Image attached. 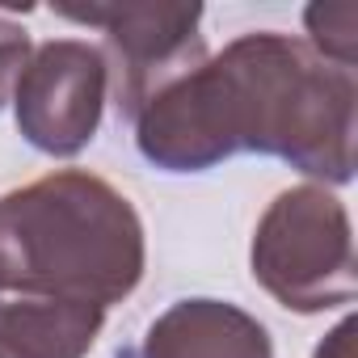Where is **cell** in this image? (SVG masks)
I'll return each mask as SVG.
<instances>
[{"label": "cell", "mask_w": 358, "mask_h": 358, "mask_svg": "<svg viewBox=\"0 0 358 358\" xmlns=\"http://www.w3.org/2000/svg\"><path fill=\"white\" fill-rule=\"evenodd\" d=\"M312 358H354V316H345L320 345Z\"/></svg>", "instance_id": "10"}, {"label": "cell", "mask_w": 358, "mask_h": 358, "mask_svg": "<svg viewBox=\"0 0 358 358\" xmlns=\"http://www.w3.org/2000/svg\"><path fill=\"white\" fill-rule=\"evenodd\" d=\"M303 26H308L303 43L320 59L354 72L358 64V5L354 0H324V5L303 9Z\"/></svg>", "instance_id": "8"}, {"label": "cell", "mask_w": 358, "mask_h": 358, "mask_svg": "<svg viewBox=\"0 0 358 358\" xmlns=\"http://www.w3.org/2000/svg\"><path fill=\"white\" fill-rule=\"evenodd\" d=\"M101 324V308L0 295V358H85Z\"/></svg>", "instance_id": "7"}, {"label": "cell", "mask_w": 358, "mask_h": 358, "mask_svg": "<svg viewBox=\"0 0 358 358\" xmlns=\"http://www.w3.org/2000/svg\"><path fill=\"white\" fill-rule=\"evenodd\" d=\"M30 55H34V43H30L26 26L13 17H0V110L13 101V89H17Z\"/></svg>", "instance_id": "9"}, {"label": "cell", "mask_w": 358, "mask_h": 358, "mask_svg": "<svg viewBox=\"0 0 358 358\" xmlns=\"http://www.w3.org/2000/svg\"><path fill=\"white\" fill-rule=\"evenodd\" d=\"M148 266L131 199L89 169H59L0 199V295L114 308Z\"/></svg>", "instance_id": "2"}, {"label": "cell", "mask_w": 358, "mask_h": 358, "mask_svg": "<svg viewBox=\"0 0 358 358\" xmlns=\"http://www.w3.org/2000/svg\"><path fill=\"white\" fill-rule=\"evenodd\" d=\"M249 266L262 291L287 312L316 316L350 308L358 295V274L345 203L316 182L282 190L257 220Z\"/></svg>", "instance_id": "3"}, {"label": "cell", "mask_w": 358, "mask_h": 358, "mask_svg": "<svg viewBox=\"0 0 358 358\" xmlns=\"http://www.w3.org/2000/svg\"><path fill=\"white\" fill-rule=\"evenodd\" d=\"M139 358H274V341L253 312L194 295L169 303L148 324Z\"/></svg>", "instance_id": "6"}, {"label": "cell", "mask_w": 358, "mask_h": 358, "mask_svg": "<svg viewBox=\"0 0 358 358\" xmlns=\"http://www.w3.org/2000/svg\"><path fill=\"white\" fill-rule=\"evenodd\" d=\"M131 127L139 156L164 173H207L257 152L329 190L354 182L358 80L303 38L257 30L156 89Z\"/></svg>", "instance_id": "1"}, {"label": "cell", "mask_w": 358, "mask_h": 358, "mask_svg": "<svg viewBox=\"0 0 358 358\" xmlns=\"http://www.w3.org/2000/svg\"><path fill=\"white\" fill-rule=\"evenodd\" d=\"M59 17L97 26L106 34V68L118 114L131 122L139 106L173 76L207 59L203 5L169 0H114V5H64Z\"/></svg>", "instance_id": "4"}, {"label": "cell", "mask_w": 358, "mask_h": 358, "mask_svg": "<svg viewBox=\"0 0 358 358\" xmlns=\"http://www.w3.org/2000/svg\"><path fill=\"white\" fill-rule=\"evenodd\" d=\"M110 97V68L101 47L85 38H51L34 47L17 89L13 114L30 148L47 156H76L93 143Z\"/></svg>", "instance_id": "5"}]
</instances>
